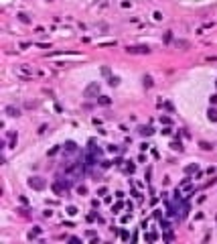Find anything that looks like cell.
Segmentation results:
<instances>
[{"label":"cell","instance_id":"1","mask_svg":"<svg viewBox=\"0 0 217 244\" xmlns=\"http://www.w3.org/2000/svg\"><path fill=\"white\" fill-rule=\"evenodd\" d=\"M126 53H130V55H148L150 53V47L148 45H128L126 47Z\"/></svg>","mask_w":217,"mask_h":244},{"label":"cell","instance_id":"2","mask_svg":"<svg viewBox=\"0 0 217 244\" xmlns=\"http://www.w3.org/2000/svg\"><path fill=\"white\" fill-rule=\"evenodd\" d=\"M29 187L35 189V191H43L47 187V181L43 179V177H31V179H29Z\"/></svg>","mask_w":217,"mask_h":244},{"label":"cell","instance_id":"3","mask_svg":"<svg viewBox=\"0 0 217 244\" xmlns=\"http://www.w3.org/2000/svg\"><path fill=\"white\" fill-rule=\"evenodd\" d=\"M97 94H99V83L97 81H91L87 87H85V92H83L85 98H93V96L97 98Z\"/></svg>","mask_w":217,"mask_h":244},{"label":"cell","instance_id":"4","mask_svg":"<svg viewBox=\"0 0 217 244\" xmlns=\"http://www.w3.org/2000/svg\"><path fill=\"white\" fill-rule=\"evenodd\" d=\"M33 67H29V65H18L16 67V75H20V77H33Z\"/></svg>","mask_w":217,"mask_h":244},{"label":"cell","instance_id":"5","mask_svg":"<svg viewBox=\"0 0 217 244\" xmlns=\"http://www.w3.org/2000/svg\"><path fill=\"white\" fill-rule=\"evenodd\" d=\"M6 114L10 118H18L20 116V108L18 106H6Z\"/></svg>","mask_w":217,"mask_h":244},{"label":"cell","instance_id":"6","mask_svg":"<svg viewBox=\"0 0 217 244\" xmlns=\"http://www.w3.org/2000/svg\"><path fill=\"white\" fill-rule=\"evenodd\" d=\"M59 55H73V57H79L81 53H79V51H53V53H49V57H59Z\"/></svg>","mask_w":217,"mask_h":244},{"label":"cell","instance_id":"7","mask_svg":"<svg viewBox=\"0 0 217 244\" xmlns=\"http://www.w3.org/2000/svg\"><path fill=\"white\" fill-rule=\"evenodd\" d=\"M63 149H65V153H77V143H73V140H67L63 145Z\"/></svg>","mask_w":217,"mask_h":244},{"label":"cell","instance_id":"8","mask_svg":"<svg viewBox=\"0 0 217 244\" xmlns=\"http://www.w3.org/2000/svg\"><path fill=\"white\" fill-rule=\"evenodd\" d=\"M51 187H53V191H55V193H57V195H65V193H67V191H65V189H63V187H61V183H59V181H57V179H55V181H53V185H51Z\"/></svg>","mask_w":217,"mask_h":244},{"label":"cell","instance_id":"9","mask_svg":"<svg viewBox=\"0 0 217 244\" xmlns=\"http://www.w3.org/2000/svg\"><path fill=\"white\" fill-rule=\"evenodd\" d=\"M95 100H97L99 106H110V104H112V98H110V96H97Z\"/></svg>","mask_w":217,"mask_h":244},{"label":"cell","instance_id":"10","mask_svg":"<svg viewBox=\"0 0 217 244\" xmlns=\"http://www.w3.org/2000/svg\"><path fill=\"white\" fill-rule=\"evenodd\" d=\"M138 132H140L142 136H150V134L154 132V128H152V126H140V128H138Z\"/></svg>","mask_w":217,"mask_h":244},{"label":"cell","instance_id":"11","mask_svg":"<svg viewBox=\"0 0 217 244\" xmlns=\"http://www.w3.org/2000/svg\"><path fill=\"white\" fill-rule=\"evenodd\" d=\"M41 232H43V230H41L39 226H35V228L29 232V240H35V238H39V236H41Z\"/></svg>","mask_w":217,"mask_h":244},{"label":"cell","instance_id":"12","mask_svg":"<svg viewBox=\"0 0 217 244\" xmlns=\"http://www.w3.org/2000/svg\"><path fill=\"white\" fill-rule=\"evenodd\" d=\"M197 171H199V165H197V163H191V165H187V167H185V173H187V175L197 173Z\"/></svg>","mask_w":217,"mask_h":244},{"label":"cell","instance_id":"13","mask_svg":"<svg viewBox=\"0 0 217 244\" xmlns=\"http://www.w3.org/2000/svg\"><path fill=\"white\" fill-rule=\"evenodd\" d=\"M207 118H209L211 122H217V110H215V108H209V110H207Z\"/></svg>","mask_w":217,"mask_h":244},{"label":"cell","instance_id":"14","mask_svg":"<svg viewBox=\"0 0 217 244\" xmlns=\"http://www.w3.org/2000/svg\"><path fill=\"white\" fill-rule=\"evenodd\" d=\"M170 149H172V151L183 153V149H185V147H183V143H181V140H175V143H170Z\"/></svg>","mask_w":217,"mask_h":244},{"label":"cell","instance_id":"15","mask_svg":"<svg viewBox=\"0 0 217 244\" xmlns=\"http://www.w3.org/2000/svg\"><path fill=\"white\" fill-rule=\"evenodd\" d=\"M162 240H164V242H172V240H175V234H172L170 230H164V234H162Z\"/></svg>","mask_w":217,"mask_h":244},{"label":"cell","instance_id":"16","mask_svg":"<svg viewBox=\"0 0 217 244\" xmlns=\"http://www.w3.org/2000/svg\"><path fill=\"white\" fill-rule=\"evenodd\" d=\"M142 83H144L146 90H148V87H152V77H150V75H144V77H142Z\"/></svg>","mask_w":217,"mask_h":244},{"label":"cell","instance_id":"17","mask_svg":"<svg viewBox=\"0 0 217 244\" xmlns=\"http://www.w3.org/2000/svg\"><path fill=\"white\" fill-rule=\"evenodd\" d=\"M124 171H126V173H130V175H132V173L136 171V165H134V163H126V165H124Z\"/></svg>","mask_w":217,"mask_h":244},{"label":"cell","instance_id":"18","mask_svg":"<svg viewBox=\"0 0 217 244\" xmlns=\"http://www.w3.org/2000/svg\"><path fill=\"white\" fill-rule=\"evenodd\" d=\"M144 238H146L148 242H156V240H158V234H156V232H148Z\"/></svg>","mask_w":217,"mask_h":244},{"label":"cell","instance_id":"19","mask_svg":"<svg viewBox=\"0 0 217 244\" xmlns=\"http://www.w3.org/2000/svg\"><path fill=\"white\" fill-rule=\"evenodd\" d=\"M16 16H18V20H20V23H25V25H29V23H31V18H29L25 12H18Z\"/></svg>","mask_w":217,"mask_h":244},{"label":"cell","instance_id":"20","mask_svg":"<svg viewBox=\"0 0 217 244\" xmlns=\"http://www.w3.org/2000/svg\"><path fill=\"white\" fill-rule=\"evenodd\" d=\"M65 212H67L69 216H77V214H79V210H77L75 206H67V210H65Z\"/></svg>","mask_w":217,"mask_h":244},{"label":"cell","instance_id":"21","mask_svg":"<svg viewBox=\"0 0 217 244\" xmlns=\"http://www.w3.org/2000/svg\"><path fill=\"white\" fill-rule=\"evenodd\" d=\"M97 218H99V214H97V212H91V214H87V218H85V220H87V222H97Z\"/></svg>","mask_w":217,"mask_h":244},{"label":"cell","instance_id":"22","mask_svg":"<svg viewBox=\"0 0 217 244\" xmlns=\"http://www.w3.org/2000/svg\"><path fill=\"white\" fill-rule=\"evenodd\" d=\"M118 236H120L122 240H130V238H132V236H130V232H128V230H120V232H118Z\"/></svg>","mask_w":217,"mask_h":244},{"label":"cell","instance_id":"23","mask_svg":"<svg viewBox=\"0 0 217 244\" xmlns=\"http://www.w3.org/2000/svg\"><path fill=\"white\" fill-rule=\"evenodd\" d=\"M160 228H162V232H164V230H170V222L160 218Z\"/></svg>","mask_w":217,"mask_h":244},{"label":"cell","instance_id":"24","mask_svg":"<svg viewBox=\"0 0 217 244\" xmlns=\"http://www.w3.org/2000/svg\"><path fill=\"white\" fill-rule=\"evenodd\" d=\"M107 83H110V85H118V83H120V77H118V75H110Z\"/></svg>","mask_w":217,"mask_h":244},{"label":"cell","instance_id":"25","mask_svg":"<svg viewBox=\"0 0 217 244\" xmlns=\"http://www.w3.org/2000/svg\"><path fill=\"white\" fill-rule=\"evenodd\" d=\"M160 124H164V126H170V124H172V120H170L168 116H160Z\"/></svg>","mask_w":217,"mask_h":244},{"label":"cell","instance_id":"26","mask_svg":"<svg viewBox=\"0 0 217 244\" xmlns=\"http://www.w3.org/2000/svg\"><path fill=\"white\" fill-rule=\"evenodd\" d=\"M199 147H201L203 151H211V149H213V145H209V143H205V140H201V143H199Z\"/></svg>","mask_w":217,"mask_h":244},{"label":"cell","instance_id":"27","mask_svg":"<svg viewBox=\"0 0 217 244\" xmlns=\"http://www.w3.org/2000/svg\"><path fill=\"white\" fill-rule=\"evenodd\" d=\"M122 208H124V204H122V202H118V204L112 208V212H114V214H120V210H122Z\"/></svg>","mask_w":217,"mask_h":244},{"label":"cell","instance_id":"28","mask_svg":"<svg viewBox=\"0 0 217 244\" xmlns=\"http://www.w3.org/2000/svg\"><path fill=\"white\" fill-rule=\"evenodd\" d=\"M77 193L79 195H85V193H87V187H85V185H77Z\"/></svg>","mask_w":217,"mask_h":244},{"label":"cell","instance_id":"29","mask_svg":"<svg viewBox=\"0 0 217 244\" xmlns=\"http://www.w3.org/2000/svg\"><path fill=\"white\" fill-rule=\"evenodd\" d=\"M120 151V147H116V145H107V153H118Z\"/></svg>","mask_w":217,"mask_h":244},{"label":"cell","instance_id":"30","mask_svg":"<svg viewBox=\"0 0 217 244\" xmlns=\"http://www.w3.org/2000/svg\"><path fill=\"white\" fill-rule=\"evenodd\" d=\"M172 41V31H166V35H164V43H170Z\"/></svg>","mask_w":217,"mask_h":244},{"label":"cell","instance_id":"31","mask_svg":"<svg viewBox=\"0 0 217 244\" xmlns=\"http://www.w3.org/2000/svg\"><path fill=\"white\" fill-rule=\"evenodd\" d=\"M162 106H164V108H166V110H168V112H175V106H172V104H170V102H164V104H162Z\"/></svg>","mask_w":217,"mask_h":244},{"label":"cell","instance_id":"32","mask_svg":"<svg viewBox=\"0 0 217 244\" xmlns=\"http://www.w3.org/2000/svg\"><path fill=\"white\" fill-rule=\"evenodd\" d=\"M177 47H183V49H187V47H189V41H177Z\"/></svg>","mask_w":217,"mask_h":244},{"label":"cell","instance_id":"33","mask_svg":"<svg viewBox=\"0 0 217 244\" xmlns=\"http://www.w3.org/2000/svg\"><path fill=\"white\" fill-rule=\"evenodd\" d=\"M59 149H61V147H53V149L49 151V157H53V155H57V153H59Z\"/></svg>","mask_w":217,"mask_h":244},{"label":"cell","instance_id":"34","mask_svg":"<svg viewBox=\"0 0 217 244\" xmlns=\"http://www.w3.org/2000/svg\"><path fill=\"white\" fill-rule=\"evenodd\" d=\"M114 165H118V167H122V165H124V159H122V157H118V159H114Z\"/></svg>","mask_w":217,"mask_h":244},{"label":"cell","instance_id":"35","mask_svg":"<svg viewBox=\"0 0 217 244\" xmlns=\"http://www.w3.org/2000/svg\"><path fill=\"white\" fill-rule=\"evenodd\" d=\"M152 16H154V20H162V12H158V10H156Z\"/></svg>","mask_w":217,"mask_h":244},{"label":"cell","instance_id":"36","mask_svg":"<svg viewBox=\"0 0 217 244\" xmlns=\"http://www.w3.org/2000/svg\"><path fill=\"white\" fill-rule=\"evenodd\" d=\"M105 193H107V187H99L97 189V195H105Z\"/></svg>","mask_w":217,"mask_h":244},{"label":"cell","instance_id":"37","mask_svg":"<svg viewBox=\"0 0 217 244\" xmlns=\"http://www.w3.org/2000/svg\"><path fill=\"white\" fill-rule=\"evenodd\" d=\"M160 132H162V134H170V132H172V130H170V126H164V128H162Z\"/></svg>","mask_w":217,"mask_h":244},{"label":"cell","instance_id":"38","mask_svg":"<svg viewBox=\"0 0 217 244\" xmlns=\"http://www.w3.org/2000/svg\"><path fill=\"white\" fill-rule=\"evenodd\" d=\"M99 165H101V167H103V169H107V167H110V165H112V163H110V161H99Z\"/></svg>","mask_w":217,"mask_h":244},{"label":"cell","instance_id":"39","mask_svg":"<svg viewBox=\"0 0 217 244\" xmlns=\"http://www.w3.org/2000/svg\"><path fill=\"white\" fill-rule=\"evenodd\" d=\"M130 218H132V216H130V214H126V216H122V224H126V222H130Z\"/></svg>","mask_w":217,"mask_h":244},{"label":"cell","instance_id":"40","mask_svg":"<svg viewBox=\"0 0 217 244\" xmlns=\"http://www.w3.org/2000/svg\"><path fill=\"white\" fill-rule=\"evenodd\" d=\"M152 216H154V218H158V220H160V218H162V212H160V210H154V214H152Z\"/></svg>","mask_w":217,"mask_h":244},{"label":"cell","instance_id":"41","mask_svg":"<svg viewBox=\"0 0 217 244\" xmlns=\"http://www.w3.org/2000/svg\"><path fill=\"white\" fill-rule=\"evenodd\" d=\"M69 242H75V244H79V242H81V238H77V236H71V238H69Z\"/></svg>","mask_w":217,"mask_h":244},{"label":"cell","instance_id":"42","mask_svg":"<svg viewBox=\"0 0 217 244\" xmlns=\"http://www.w3.org/2000/svg\"><path fill=\"white\" fill-rule=\"evenodd\" d=\"M43 216H45V218H51V216H53V212H51V210H45V212H43Z\"/></svg>","mask_w":217,"mask_h":244},{"label":"cell","instance_id":"43","mask_svg":"<svg viewBox=\"0 0 217 244\" xmlns=\"http://www.w3.org/2000/svg\"><path fill=\"white\" fill-rule=\"evenodd\" d=\"M148 147H150V145H148V143H142V145H140V151H142V153H144V151H146V149H148Z\"/></svg>","mask_w":217,"mask_h":244},{"label":"cell","instance_id":"44","mask_svg":"<svg viewBox=\"0 0 217 244\" xmlns=\"http://www.w3.org/2000/svg\"><path fill=\"white\" fill-rule=\"evenodd\" d=\"M209 102H211V104H217V94H213V96L209 98Z\"/></svg>","mask_w":217,"mask_h":244},{"label":"cell","instance_id":"45","mask_svg":"<svg viewBox=\"0 0 217 244\" xmlns=\"http://www.w3.org/2000/svg\"><path fill=\"white\" fill-rule=\"evenodd\" d=\"M207 61H217V55H211V57H207Z\"/></svg>","mask_w":217,"mask_h":244},{"label":"cell","instance_id":"46","mask_svg":"<svg viewBox=\"0 0 217 244\" xmlns=\"http://www.w3.org/2000/svg\"><path fill=\"white\" fill-rule=\"evenodd\" d=\"M215 220H217V216H215Z\"/></svg>","mask_w":217,"mask_h":244}]
</instances>
